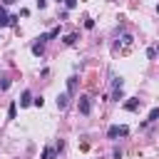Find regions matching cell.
Returning <instances> with one entry per match:
<instances>
[{"mask_svg":"<svg viewBox=\"0 0 159 159\" xmlns=\"http://www.w3.org/2000/svg\"><path fill=\"white\" fill-rule=\"evenodd\" d=\"M42 52H45V42H35L32 45V55L35 57H42Z\"/></svg>","mask_w":159,"mask_h":159,"instance_id":"cell-7","label":"cell"},{"mask_svg":"<svg viewBox=\"0 0 159 159\" xmlns=\"http://www.w3.org/2000/svg\"><path fill=\"white\" fill-rule=\"evenodd\" d=\"M159 119V107H154L152 112H149V117H147V122H157Z\"/></svg>","mask_w":159,"mask_h":159,"instance_id":"cell-11","label":"cell"},{"mask_svg":"<svg viewBox=\"0 0 159 159\" xmlns=\"http://www.w3.org/2000/svg\"><path fill=\"white\" fill-rule=\"evenodd\" d=\"M132 40H134V37H132L129 32H124V35H122V42H124V45H132Z\"/></svg>","mask_w":159,"mask_h":159,"instance_id":"cell-15","label":"cell"},{"mask_svg":"<svg viewBox=\"0 0 159 159\" xmlns=\"http://www.w3.org/2000/svg\"><path fill=\"white\" fill-rule=\"evenodd\" d=\"M57 35H60V25H57V27H52V30H50V32H47V37H50V40H55V37H57Z\"/></svg>","mask_w":159,"mask_h":159,"instance_id":"cell-14","label":"cell"},{"mask_svg":"<svg viewBox=\"0 0 159 159\" xmlns=\"http://www.w3.org/2000/svg\"><path fill=\"white\" fill-rule=\"evenodd\" d=\"M139 104H142V102H139L137 97H129V99L124 102V109H127V112H137V109H139Z\"/></svg>","mask_w":159,"mask_h":159,"instance_id":"cell-4","label":"cell"},{"mask_svg":"<svg viewBox=\"0 0 159 159\" xmlns=\"http://www.w3.org/2000/svg\"><path fill=\"white\" fill-rule=\"evenodd\" d=\"M17 117V102H10V107H7V119H15Z\"/></svg>","mask_w":159,"mask_h":159,"instance_id":"cell-9","label":"cell"},{"mask_svg":"<svg viewBox=\"0 0 159 159\" xmlns=\"http://www.w3.org/2000/svg\"><path fill=\"white\" fill-rule=\"evenodd\" d=\"M7 87H10V80H7V77H5V80H2V82H0V89H7Z\"/></svg>","mask_w":159,"mask_h":159,"instance_id":"cell-19","label":"cell"},{"mask_svg":"<svg viewBox=\"0 0 159 159\" xmlns=\"http://www.w3.org/2000/svg\"><path fill=\"white\" fill-rule=\"evenodd\" d=\"M80 112L82 114H89L92 112V99L89 97H80Z\"/></svg>","mask_w":159,"mask_h":159,"instance_id":"cell-2","label":"cell"},{"mask_svg":"<svg viewBox=\"0 0 159 159\" xmlns=\"http://www.w3.org/2000/svg\"><path fill=\"white\" fill-rule=\"evenodd\" d=\"M127 132H129V127H124V124H112V127L107 129V137H109V139H117V137H127Z\"/></svg>","mask_w":159,"mask_h":159,"instance_id":"cell-1","label":"cell"},{"mask_svg":"<svg viewBox=\"0 0 159 159\" xmlns=\"http://www.w3.org/2000/svg\"><path fill=\"white\" fill-rule=\"evenodd\" d=\"M12 2H15V0H2V5H12Z\"/></svg>","mask_w":159,"mask_h":159,"instance_id":"cell-20","label":"cell"},{"mask_svg":"<svg viewBox=\"0 0 159 159\" xmlns=\"http://www.w3.org/2000/svg\"><path fill=\"white\" fill-rule=\"evenodd\" d=\"M65 7H67V10H72V7H77V0H65Z\"/></svg>","mask_w":159,"mask_h":159,"instance_id":"cell-16","label":"cell"},{"mask_svg":"<svg viewBox=\"0 0 159 159\" xmlns=\"http://www.w3.org/2000/svg\"><path fill=\"white\" fill-rule=\"evenodd\" d=\"M30 104H32V94H30V89H25L20 94V107H30Z\"/></svg>","mask_w":159,"mask_h":159,"instance_id":"cell-6","label":"cell"},{"mask_svg":"<svg viewBox=\"0 0 159 159\" xmlns=\"http://www.w3.org/2000/svg\"><path fill=\"white\" fill-rule=\"evenodd\" d=\"M112 157H114V159H122V149H119V147H114V152H112Z\"/></svg>","mask_w":159,"mask_h":159,"instance_id":"cell-18","label":"cell"},{"mask_svg":"<svg viewBox=\"0 0 159 159\" xmlns=\"http://www.w3.org/2000/svg\"><path fill=\"white\" fill-rule=\"evenodd\" d=\"M67 94H70V97H75V94H77V77H75V75L67 80Z\"/></svg>","mask_w":159,"mask_h":159,"instance_id":"cell-5","label":"cell"},{"mask_svg":"<svg viewBox=\"0 0 159 159\" xmlns=\"http://www.w3.org/2000/svg\"><path fill=\"white\" fill-rule=\"evenodd\" d=\"M122 87H124L122 77H112V89H122Z\"/></svg>","mask_w":159,"mask_h":159,"instance_id":"cell-10","label":"cell"},{"mask_svg":"<svg viewBox=\"0 0 159 159\" xmlns=\"http://www.w3.org/2000/svg\"><path fill=\"white\" fill-rule=\"evenodd\" d=\"M157 55H159V52H157V45L147 50V57H149V60H157Z\"/></svg>","mask_w":159,"mask_h":159,"instance_id":"cell-13","label":"cell"},{"mask_svg":"<svg viewBox=\"0 0 159 159\" xmlns=\"http://www.w3.org/2000/svg\"><path fill=\"white\" fill-rule=\"evenodd\" d=\"M42 159H55V149L45 147V149H42Z\"/></svg>","mask_w":159,"mask_h":159,"instance_id":"cell-12","label":"cell"},{"mask_svg":"<svg viewBox=\"0 0 159 159\" xmlns=\"http://www.w3.org/2000/svg\"><path fill=\"white\" fill-rule=\"evenodd\" d=\"M57 2H65V0H57Z\"/></svg>","mask_w":159,"mask_h":159,"instance_id":"cell-21","label":"cell"},{"mask_svg":"<svg viewBox=\"0 0 159 159\" xmlns=\"http://www.w3.org/2000/svg\"><path fill=\"white\" fill-rule=\"evenodd\" d=\"M32 104H35V107H42V104H45V99H42V97H35V99H32Z\"/></svg>","mask_w":159,"mask_h":159,"instance_id":"cell-17","label":"cell"},{"mask_svg":"<svg viewBox=\"0 0 159 159\" xmlns=\"http://www.w3.org/2000/svg\"><path fill=\"white\" fill-rule=\"evenodd\" d=\"M67 104H70V94L67 92H60L57 94V109H67Z\"/></svg>","mask_w":159,"mask_h":159,"instance_id":"cell-3","label":"cell"},{"mask_svg":"<svg viewBox=\"0 0 159 159\" xmlns=\"http://www.w3.org/2000/svg\"><path fill=\"white\" fill-rule=\"evenodd\" d=\"M80 40V32H70V35H65V45H75Z\"/></svg>","mask_w":159,"mask_h":159,"instance_id":"cell-8","label":"cell"}]
</instances>
